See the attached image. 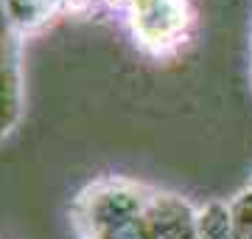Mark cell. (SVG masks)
Listing matches in <instances>:
<instances>
[{
    "label": "cell",
    "mask_w": 252,
    "mask_h": 239,
    "mask_svg": "<svg viewBox=\"0 0 252 239\" xmlns=\"http://www.w3.org/2000/svg\"><path fill=\"white\" fill-rule=\"evenodd\" d=\"M129 37L146 56L174 62L196 37V6L190 0H124Z\"/></svg>",
    "instance_id": "7a4b0ae2"
},
{
    "label": "cell",
    "mask_w": 252,
    "mask_h": 239,
    "mask_svg": "<svg viewBox=\"0 0 252 239\" xmlns=\"http://www.w3.org/2000/svg\"><path fill=\"white\" fill-rule=\"evenodd\" d=\"M3 6L20 37L28 40L59 20H87L104 11H121L124 0H3Z\"/></svg>",
    "instance_id": "277c9868"
},
{
    "label": "cell",
    "mask_w": 252,
    "mask_h": 239,
    "mask_svg": "<svg viewBox=\"0 0 252 239\" xmlns=\"http://www.w3.org/2000/svg\"><path fill=\"white\" fill-rule=\"evenodd\" d=\"M23 42L26 40L20 37L0 0V144L20 127L26 113Z\"/></svg>",
    "instance_id": "3957f363"
},
{
    "label": "cell",
    "mask_w": 252,
    "mask_h": 239,
    "mask_svg": "<svg viewBox=\"0 0 252 239\" xmlns=\"http://www.w3.org/2000/svg\"><path fill=\"white\" fill-rule=\"evenodd\" d=\"M250 186H252V177H250Z\"/></svg>",
    "instance_id": "9c48e42d"
},
{
    "label": "cell",
    "mask_w": 252,
    "mask_h": 239,
    "mask_svg": "<svg viewBox=\"0 0 252 239\" xmlns=\"http://www.w3.org/2000/svg\"><path fill=\"white\" fill-rule=\"evenodd\" d=\"M250 51H252V31H250Z\"/></svg>",
    "instance_id": "ba28073f"
},
{
    "label": "cell",
    "mask_w": 252,
    "mask_h": 239,
    "mask_svg": "<svg viewBox=\"0 0 252 239\" xmlns=\"http://www.w3.org/2000/svg\"><path fill=\"white\" fill-rule=\"evenodd\" d=\"M227 205H230L233 239H252V186L247 183L241 192L227 200Z\"/></svg>",
    "instance_id": "8992f818"
},
{
    "label": "cell",
    "mask_w": 252,
    "mask_h": 239,
    "mask_svg": "<svg viewBox=\"0 0 252 239\" xmlns=\"http://www.w3.org/2000/svg\"><path fill=\"white\" fill-rule=\"evenodd\" d=\"M250 87H252V51H250Z\"/></svg>",
    "instance_id": "52a82bcc"
},
{
    "label": "cell",
    "mask_w": 252,
    "mask_h": 239,
    "mask_svg": "<svg viewBox=\"0 0 252 239\" xmlns=\"http://www.w3.org/2000/svg\"><path fill=\"white\" fill-rule=\"evenodd\" d=\"M199 239H233L230 205L224 200H210L199 208Z\"/></svg>",
    "instance_id": "5b68a950"
},
{
    "label": "cell",
    "mask_w": 252,
    "mask_h": 239,
    "mask_svg": "<svg viewBox=\"0 0 252 239\" xmlns=\"http://www.w3.org/2000/svg\"><path fill=\"white\" fill-rule=\"evenodd\" d=\"M76 239H199V208L180 192L104 175L70 200Z\"/></svg>",
    "instance_id": "6da1fadb"
}]
</instances>
